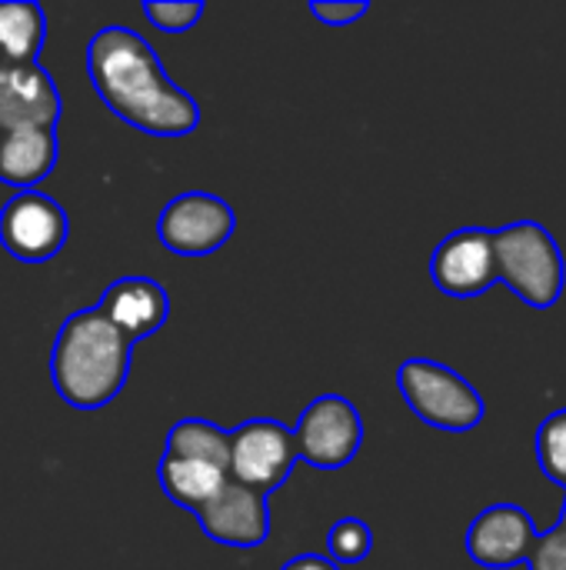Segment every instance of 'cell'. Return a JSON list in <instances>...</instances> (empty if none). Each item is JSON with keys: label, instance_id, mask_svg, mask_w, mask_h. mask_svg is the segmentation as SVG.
<instances>
[{"label": "cell", "instance_id": "obj_23", "mask_svg": "<svg viewBox=\"0 0 566 570\" xmlns=\"http://www.w3.org/2000/svg\"><path fill=\"white\" fill-rule=\"evenodd\" d=\"M280 570H340L330 558H324V554H300V558H294V561H287Z\"/></svg>", "mask_w": 566, "mask_h": 570}, {"label": "cell", "instance_id": "obj_10", "mask_svg": "<svg viewBox=\"0 0 566 570\" xmlns=\"http://www.w3.org/2000/svg\"><path fill=\"white\" fill-rule=\"evenodd\" d=\"M534 518L517 504H490L467 528V554L477 568L510 570L527 564L537 541Z\"/></svg>", "mask_w": 566, "mask_h": 570}, {"label": "cell", "instance_id": "obj_14", "mask_svg": "<svg viewBox=\"0 0 566 570\" xmlns=\"http://www.w3.org/2000/svg\"><path fill=\"white\" fill-rule=\"evenodd\" d=\"M60 144L50 127H27L0 134V180L20 190L37 187L57 167Z\"/></svg>", "mask_w": 566, "mask_h": 570}, {"label": "cell", "instance_id": "obj_1", "mask_svg": "<svg viewBox=\"0 0 566 570\" xmlns=\"http://www.w3.org/2000/svg\"><path fill=\"white\" fill-rule=\"evenodd\" d=\"M87 73L110 114L150 137H187L200 127V104L167 77L153 47L130 27L90 37Z\"/></svg>", "mask_w": 566, "mask_h": 570}, {"label": "cell", "instance_id": "obj_12", "mask_svg": "<svg viewBox=\"0 0 566 570\" xmlns=\"http://www.w3.org/2000/svg\"><path fill=\"white\" fill-rule=\"evenodd\" d=\"M60 120V90L40 63H0V134Z\"/></svg>", "mask_w": 566, "mask_h": 570}, {"label": "cell", "instance_id": "obj_21", "mask_svg": "<svg viewBox=\"0 0 566 570\" xmlns=\"http://www.w3.org/2000/svg\"><path fill=\"white\" fill-rule=\"evenodd\" d=\"M530 570H566V501L560 521L550 531H540L534 541V551L527 558Z\"/></svg>", "mask_w": 566, "mask_h": 570}, {"label": "cell", "instance_id": "obj_7", "mask_svg": "<svg viewBox=\"0 0 566 570\" xmlns=\"http://www.w3.org/2000/svg\"><path fill=\"white\" fill-rule=\"evenodd\" d=\"M237 217L217 194L190 190L173 197L157 217V240L180 257H207L234 237Z\"/></svg>", "mask_w": 566, "mask_h": 570}, {"label": "cell", "instance_id": "obj_16", "mask_svg": "<svg viewBox=\"0 0 566 570\" xmlns=\"http://www.w3.org/2000/svg\"><path fill=\"white\" fill-rule=\"evenodd\" d=\"M47 17L33 0H0V63H37Z\"/></svg>", "mask_w": 566, "mask_h": 570}, {"label": "cell", "instance_id": "obj_17", "mask_svg": "<svg viewBox=\"0 0 566 570\" xmlns=\"http://www.w3.org/2000/svg\"><path fill=\"white\" fill-rule=\"evenodd\" d=\"M167 458H183V461H203L220 471L230 464V434L203 417H183L170 428L167 434Z\"/></svg>", "mask_w": 566, "mask_h": 570}, {"label": "cell", "instance_id": "obj_13", "mask_svg": "<svg viewBox=\"0 0 566 570\" xmlns=\"http://www.w3.org/2000/svg\"><path fill=\"white\" fill-rule=\"evenodd\" d=\"M100 314L133 344L157 334L170 317L167 291L150 277H120L100 297Z\"/></svg>", "mask_w": 566, "mask_h": 570}, {"label": "cell", "instance_id": "obj_15", "mask_svg": "<svg viewBox=\"0 0 566 570\" xmlns=\"http://www.w3.org/2000/svg\"><path fill=\"white\" fill-rule=\"evenodd\" d=\"M157 481H160L163 494H167L177 508L197 514L207 501H214V498L220 494V488H224L230 478H227V471H220V468H214V464L183 461V458H167V454H163L160 464H157Z\"/></svg>", "mask_w": 566, "mask_h": 570}, {"label": "cell", "instance_id": "obj_5", "mask_svg": "<svg viewBox=\"0 0 566 570\" xmlns=\"http://www.w3.org/2000/svg\"><path fill=\"white\" fill-rule=\"evenodd\" d=\"M294 464H297V441L287 424L257 417L230 431V464H227L230 481L267 498L270 491L284 488Z\"/></svg>", "mask_w": 566, "mask_h": 570}, {"label": "cell", "instance_id": "obj_19", "mask_svg": "<svg viewBox=\"0 0 566 570\" xmlns=\"http://www.w3.org/2000/svg\"><path fill=\"white\" fill-rule=\"evenodd\" d=\"M537 461H540V471L566 491V407L554 411L540 424V431H537Z\"/></svg>", "mask_w": 566, "mask_h": 570}, {"label": "cell", "instance_id": "obj_8", "mask_svg": "<svg viewBox=\"0 0 566 570\" xmlns=\"http://www.w3.org/2000/svg\"><path fill=\"white\" fill-rule=\"evenodd\" d=\"M67 210L40 190H20L0 210V247L23 264H43L57 257L67 247Z\"/></svg>", "mask_w": 566, "mask_h": 570}, {"label": "cell", "instance_id": "obj_20", "mask_svg": "<svg viewBox=\"0 0 566 570\" xmlns=\"http://www.w3.org/2000/svg\"><path fill=\"white\" fill-rule=\"evenodd\" d=\"M143 17L150 20V27L163 30V33H183L190 27H197V20L203 17V3L200 0H147L143 3Z\"/></svg>", "mask_w": 566, "mask_h": 570}, {"label": "cell", "instance_id": "obj_3", "mask_svg": "<svg viewBox=\"0 0 566 570\" xmlns=\"http://www.w3.org/2000/svg\"><path fill=\"white\" fill-rule=\"evenodd\" d=\"M497 284H507L534 311H550L566 287V264L557 237L537 220H514L494 230Z\"/></svg>", "mask_w": 566, "mask_h": 570}, {"label": "cell", "instance_id": "obj_6", "mask_svg": "<svg viewBox=\"0 0 566 570\" xmlns=\"http://www.w3.org/2000/svg\"><path fill=\"white\" fill-rule=\"evenodd\" d=\"M297 458L320 471L347 468L364 444L360 411L340 394H320L307 404L294 431Z\"/></svg>", "mask_w": 566, "mask_h": 570}, {"label": "cell", "instance_id": "obj_9", "mask_svg": "<svg viewBox=\"0 0 566 570\" xmlns=\"http://www.w3.org/2000/svg\"><path fill=\"white\" fill-rule=\"evenodd\" d=\"M430 277L437 291L457 301H470L487 294L497 284L494 267V230L490 227H460L447 234L434 257H430Z\"/></svg>", "mask_w": 566, "mask_h": 570}, {"label": "cell", "instance_id": "obj_18", "mask_svg": "<svg viewBox=\"0 0 566 570\" xmlns=\"http://www.w3.org/2000/svg\"><path fill=\"white\" fill-rule=\"evenodd\" d=\"M327 551H330V561L337 568L340 564H360L374 551V531L360 518H344L330 528Z\"/></svg>", "mask_w": 566, "mask_h": 570}, {"label": "cell", "instance_id": "obj_22", "mask_svg": "<svg viewBox=\"0 0 566 570\" xmlns=\"http://www.w3.org/2000/svg\"><path fill=\"white\" fill-rule=\"evenodd\" d=\"M367 10H370V3H364V0H354V3H330V0L320 3V0H314L310 3V13L317 20H324V23H334V27L354 23V20L367 17Z\"/></svg>", "mask_w": 566, "mask_h": 570}, {"label": "cell", "instance_id": "obj_2", "mask_svg": "<svg viewBox=\"0 0 566 570\" xmlns=\"http://www.w3.org/2000/svg\"><path fill=\"white\" fill-rule=\"evenodd\" d=\"M130 354L133 344L100 314V307H87L70 314L57 331L50 381L70 407L100 411L123 391Z\"/></svg>", "mask_w": 566, "mask_h": 570}, {"label": "cell", "instance_id": "obj_4", "mask_svg": "<svg viewBox=\"0 0 566 570\" xmlns=\"http://www.w3.org/2000/svg\"><path fill=\"white\" fill-rule=\"evenodd\" d=\"M397 387L407 407L427 428H437L447 434H467L480 428L487 414L480 391L440 361H427V357L404 361L397 367Z\"/></svg>", "mask_w": 566, "mask_h": 570}, {"label": "cell", "instance_id": "obj_11", "mask_svg": "<svg viewBox=\"0 0 566 570\" xmlns=\"http://www.w3.org/2000/svg\"><path fill=\"white\" fill-rule=\"evenodd\" d=\"M197 521L210 541L224 548H237V551L260 548L270 534L267 498L237 481H227L220 494L197 511Z\"/></svg>", "mask_w": 566, "mask_h": 570}]
</instances>
